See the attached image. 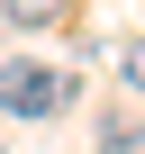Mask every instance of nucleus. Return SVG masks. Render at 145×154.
Returning a JSON list of instances; mask_svg holds the SVG:
<instances>
[{
  "label": "nucleus",
  "instance_id": "obj_2",
  "mask_svg": "<svg viewBox=\"0 0 145 154\" xmlns=\"http://www.w3.org/2000/svg\"><path fill=\"white\" fill-rule=\"evenodd\" d=\"M72 9V0H0V18H18V27H54Z\"/></svg>",
  "mask_w": 145,
  "mask_h": 154
},
{
  "label": "nucleus",
  "instance_id": "obj_3",
  "mask_svg": "<svg viewBox=\"0 0 145 154\" xmlns=\"http://www.w3.org/2000/svg\"><path fill=\"white\" fill-rule=\"evenodd\" d=\"M118 82H127V91H145V36H127V45H118Z\"/></svg>",
  "mask_w": 145,
  "mask_h": 154
},
{
  "label": "nucleus",
  "instance_id": "obj_1",
  "mask_svg": "<svg viewBox=\"0 0 145 154\" xmlns=\"http://www.w3.org/2000/svg\"><path fill=\"white\" fill-rule=\"evenodd\" d=\"M72 72L63 63H0V118H63Z\"/></svg>",
  "mask_w": 145,
  "mask_h": 154
}]
</instances>
